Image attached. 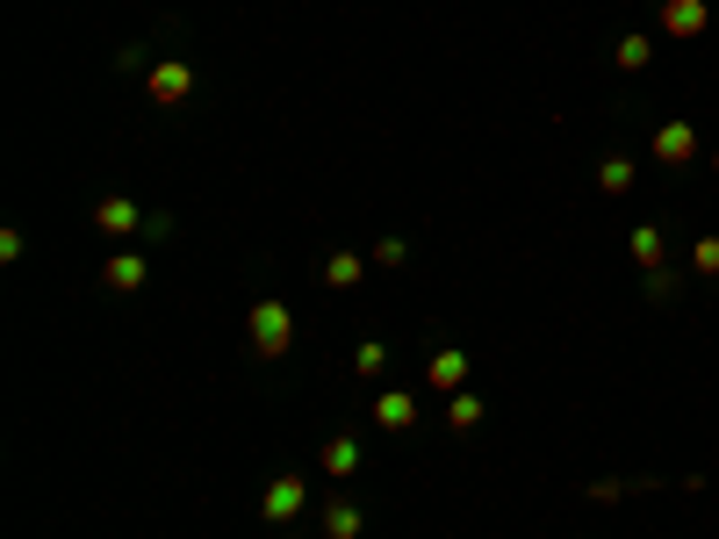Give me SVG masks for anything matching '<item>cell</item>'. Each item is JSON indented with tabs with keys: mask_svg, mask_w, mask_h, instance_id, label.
<instances>
[{
	"mask_svg": "<svg viewBox=\"0 0 719 539\" xmlns=\"http://www.w3.org/2000/svg\"><path fill=\"white\" fill-rule=\"evenodd\" d=\"M244 338H252V352L259 360H281L288 346H296V317H288V302H252V310H244Z\"/></svg>",
	"mask_w": 719,
	"mask_h": 539,
	"instance_id": "obj_1",
	"label": "cell"
},
{
	"mask_svg": "<svg viewBox=\"0 0 719 539\" xmlns=\"http://www.w3.org/2000/svg\"><path fill=\"white\" fill-rule=\"evenodd\" d=\"M302 511H310V482H302V475H273V482H267V503H259V518H267V526H296Z\"/></svg>",
	"mask_w": 719,
	"mask_h": 539,
	"instance_id": "obj_2",
	"label": "cell"
},
{
	"mask_svg": "<svg viewBox=\"0 0 719 539\" xmlns=\"http://www.w3.org/2000/svg\"><path fill=\"white\" fill-rule=\"evenodd\" d=\"M144 94L159 108H188L194 101V66H180V58H159V66L144 72Z\"/></svg>",
	"mask_w": 719,
	"mask_h": 539,
	"instance_id": "obj_3",
	"label": "cell"
},
{
	"mask_svg": "<svg viewBox=\"0 0 719 539\" xmlns=\"http://www.w3.org/2000/svg\"><path fill=\"white\" fill-rule=\"evenodd\" d=\"M94 230L101 238H144V209H137L130 194H101L94 202Z\"/></svg>",
	"mask_w": 719,
	"mask_h": 539,
	"instance_id": "obj_4",
	"label": "cell"
},
{
	"mask_svg": "<svg viewBox=\"0 0 719 539\" xmlns=\"http://www.w3.org/2000/svg\"><path fill=\"white\" fill-rule=\"evenodd\" d=\"M655 22H662V37L691 43V37H706V29H712V8H706V0H662Z\"/></svg>",
	"mask_w": 719,
	"mask_h": 539,
	"instance_id": "obj_5",
	"label": "cell"
},
{
	"mask_svg": "<svg viewBox=\"0 0 719 539\" xmlns=\"http://www.w3.org/2000/svg\"><path fill=\"white\" fill-rule=\"evenodd\" d=\"M655 159H662L669 166V173H683V166H691L698 159V130H691V122H662V130H655Z\"/></svg>",
	"mask_w": 719,
	"mask_h": 539,
	"instance_id": "obj_6",
	"label": "cell"
},
{
	"mask_svg": "<svg viewBox=\"0 0 719 539\" xmlns=\"http://www.w3.org/2000/svg\"><path fill=\"white\" fill-rule=\"evenodd\" d=\"M425 389H439V396L468 389V352H461V346H439L432 360H425Z\"/></svg>",
	"mask_w": 719,
	"mask_h": 539,
	"instance_id": "obj_7",
	"label": "cell"
},
{
	"mask_svg": "<svg viewBox=\"0 0 719 539\" xmlns=\"http://www.w3.org/2000/svg\"><path fill=\"white\" fill-rule=\"evenodd\" d=\"M626 252H633L640 273H662V267H669V230H662V223H640L633 238H626Z\"/></svg>",
	"mask_w": 719,
	"mask_h": 539,
	"instance_id": "obj_8",
	"label": "cell"
},
{
	"mask_svg": "<svg viewBox=\"0 0 719 539\" xmlns=\"http://www.w3.org/2000/svg\"><path fill=\"white\" fill-rule=\"evenodd\" d=\"M317 526H324V539H360L367 532V511H360L353 497H331L324 511H317Z\"/></svg>",
	"mask_w": 719,
	"mask_h": 539,
	"instance_id": "obj_9",
	"label": "cell"
},
{
	"mask_svg": "<svg viewBox=\"0 0 719 539\" xmlns=\"http://www.w3.org/2000/svg\"><path fill=\"white\" fill-rule=\"evenodd\" d=\"M144 252H116L109 267H101V288H109V296H137V288H144Z\"/></svg>",
	"mask_w": 719,
	"mask_h": 539,
	"instance_id": "obj_10",
	"label": "cell"
},
{
	"mask_svg": "<svg viewBox=\"0 0 719 539\" xmlns=\"http://www.w3.org/2000/svg\"><path fill=\"white\" fill-rule=\"evenodd\" d=\"M375 425L381 431H410V425H418V396H410V389H381L375 396Z\"/></svg>",
	"mask_w": 719,
	"mask_h": 539,
	"instance_id": "obj_11",
	"label": "cell"
},
{
	"mask_svg": "<svg viewBox=\"0 0 719 539\" xmlns=\"http://www.w3.org/2000/svg\"><path fill=\"white\" fill-rule=\"evenodd\" d=\"M324 281L331 288H360L367 281V252H331L324 259Z\"/></svg>",
	"mask_w": 719,
	"mask_h": 539,
	"instance_id": "obj_12",
	"label": "cell"
},
{
	"mask_svg": "<svg viewBox=\"0 0 719 539\" xmlns=\"http://www.w3.org/2000/svg\"><path fill=\"white\" fill-rule=\"evenodd\" d=\"M598 188L605 194H626V188H633V159H626V151H605V159H598Z\"/></svg>",
	"mask_w": 719,
	"mask_h": 539,
	"instance_id": "obj_13",
	"label": "cell"
},
{
	"mask_svg": "<svg viewBox=\"0 0 719 539\" xmlns=\"http://www.w3.org/2000/svg\"><path fill=\"white\" fill-rule=\"evenodd\" d=\"M447 425H453V431H482V396L453 389V396H447Z\"/></svg>",
	"mask_w": 719,
	"mask_h": 539,
	"instance_id": "obj_14",
	"label": "cell"
},
{
	"mask_svg": "<svg viewBox=\"0 0 719 539\" xmlns=\"http://www.w3.org/2000/svg\"><path fill=\"white\" fill-rule=\"evenodd\" d=\"M317 460H324V475H331V482H346V475L360 468V446H353V439H331V446H324V453H317Z\"/></svg>",
	"mask_w": 719,
	"mask_h": 539,
	"instance_id": "obj_15",
	"label": "cell"
},
{
	"mask_svg": "<svg viewBox=\"0 0 719 539\" xmlns=\"http://www.w3.org/2000/svg\"><path fill=\"white\" fill-rule=\"evenodd\" d=\"M611 58H619V72H648L655 66V37H619V51H611Z\"/></svg>",
	"mask_w": 719,
	"mask_h": 539,
	"instance_id": "obj_16",
	"label": "cell"
},
{
	"mask_svg": "<svg viewBox=\"0 0 719 539\" xmlns=\"http://www.w3.org/2000/svg\"><path fill=\"white\" fill-rule=\"evenodd\" d=\"M353 375L360 381H381V375H389V346H381V338H367V346L353 352Z\"/></svg>",
	"mask_w": 719,
	"mask_h": 539,
	"instance_id": "obj_17",
	"label": "cell"
},
{
	"mask_svg": "<svg viewBox=\"0 0 719 539\" xmlns=\"http://www.w3.org/2000/svg\"><path fill=\"white\" fill-rule=\"evenodd\" d=\"M691 273H706V281H719V230H706V238L691 244Z\"/></svg>",
	"mask_w": 719,
	"mask_h": 539,
	"instance_id": "obj_18",
	"label": "cell"
},
{
	"mask_svg": "<svg viewBox=\"0 0 719 539\" xmlns=\"http://www.w3.org/2000/svg\"><path fill=\"white\" fill-rule=\"evenodd\" d=\"M403 259H410V244H403V238H381V244H375V252H367V267H381V273H396V267H403Z\"/></svg>",
	"mask_w": 719,
	"mask_h": 539,
	"instance_id": "obj_19",
	"label": "cell"
},
{
	"mask_svg": "<svg viewBox=\"0 0 719 539\" xmlns=\"http://www.w3.org/2000/svg\"><path fill=\"white\" fill-rule=\"evenodd\" d=\"M677 296V267H662V273H648V302H669Z\"/></svg>",
	"mask_w": 719,
	"mask_h": 539,
	"instance_id": "obj_20",
	"label": "cell"
},
{
	"mask_svg": "<svg viewBox=\"0 0 719 539\" xmlns=\"http://www.w3.org/2000/svg\"><path fill=\"white\" fill-rule=\"evenodd\" d=\"M712 173H719V144H712Z\"/></svg>",
	"mask_w": 719,
	"mask_h": 539,
	"instance_id": "obj_21",
	"label": "cell"
}]
</instances>
